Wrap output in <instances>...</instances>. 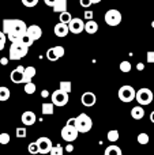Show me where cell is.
Wrapping results in <instances>:
<instances>
[{"label":"cell","mask_w":154,"mask_h":155,"mask_svg":"<svg viewBox=\"0 0 154 155\" xmlns=\"http://www.w3.org/2000/svg\"><path fill=\"white\" fill-rule=\"evenodd\" d=\"M29 52V46H26L25 44H22L19 40H15L11 42L10 52H8V57L11 60H21Z\"/></svg>","instance_id":"obj_1"},{"label":"cell","mask_w":154,"mask_h":155,"mask_svg":"<svg viewBox=\"0 0 154 155\" xmlns=\"http://www.w3.org/2000/svg\"><path fill=\"white\" fill-rule=\"evenodd\" d=\"M26 29H27V25L23 21H21V19H12V25H11V29L7 34V38L12 42L18 37H21L22 34H25Z\"/></svg>","instance_id":"obj_2"},{"label":"cell","mask_w":154,"mask_h":155,"mask_svg":"<svg viewBox=\"0 0 154 155\" xmlns=\"http://www.w3.org/2000/svg\"><path fill=\"white\" fill-rule=\"evenodd\" d=\"M75 127L79 134H86L93 128V120L86 113H81L78 117H75Z\"/></svg>","instance_id":"obj_3"},{"label":"cell","mask_w":154,"mask_h":155,"mask_svg":"<svg viewBox=\"0 0 154 155\" xmlns=\"http://www.w3.org/2000/svg\"><path fill=\"white\" fill-rule=\"evenodd\" d=\"M153 91L150 90V88H141V90H138L135 93V99L138 101L139 105H142V106H146V105H150L153 102Z\"/></svg>","instance_id":"obj_4"},{"label":"cell","mask_w":154,"mask_h":155,"mask_svg":"<svg viewBox=\"0 0 154 155\" xmlns=\"http://www.w3.org/2000/svg\"><path fill=\"white\" fill-rule=\"evenodd\" d=\"M135 88L132 87V86L130 84H124L122 86V87L119 88V93H117V95H119V99L122 102H126V104H128V102L134 101L135 99Z\"/></svg>","instance_id":"obj_5"},{"label":"cell","mask_w":154,"mask_h":155,"mask_svg":"<svg viewBox=\"0 0 154 155\" xmlns=\"http://www.w3.org/2000/svg\"><path fill=\"white\" fill-rule=\"evenodd\" d=\"M62 139L65 140L67 143H71L74 142V140H76V137H78V129H76L75 125H70V124H65L64 127L62 128Z\"/></svg>","instance_id":"obj_6"},{"label":"cell","mask_w":154,"mask_h":155,"mask_svg":"<svg viewBox=\"0 0 154 155\" xmlns=\"http://www.w3.org/2000/svg\"><path fill=\"white\" fill-rule=\"evenodd\" d=\"M104 19H105V23L106 25L115 27V26H117V25L122 22V14H120L119 10H116V8H112V10L106 11Z\"/></svg>","instance_id":"obj_7"},{"label":"cell","mask_w":154,"mask_h":155,"mask_svg":"<svg viewBox=\"0 0 154 155\" xmlns=\"http://www.w3.org/2000/svg\"><path fill=\"white\" fill-rule=\"evenodd\" d=\"M68 93H64V91H62L59 88V90H55L53 93L51 94V101L53 105H56V106L62 107L64 106V105H67L68 102Z\"/></svg>","instance_id":"obj_8"},{"label":"cell","mask_w":154,"mask_h":155,"mask_svg":"<svg viewBox=\"0 0 154 155\" xmlns=\"http://www.w3.org/2000/svg\"><path fill=\"white\" fill-rule=\"evenodd\" d=\"M68 30L74 34H79L85 30V22L81 18H71V21L68 22Z\"/></svg>","instance_id":"obj_9"},{"label":"cell","mask_w":154,"mask_h":155,"mask_svg":"<svg viewBox=\"0 0 154 155\" xmlns=\"http://www.w3.org/2000/svg\"><path fill=\"white\" fill-rule=\"evenodd\" d=\"M37 144H38V150H40V154H49L52 148V140L49 137H45V136H41L37 139Z\"/></svg>","instance_id":"obj_10"},{"label":"cell","mask_w":154,"mask_h":155,"mask_svg":"<svg viewBox=\"0 0 154 155\" xmlns=\"http://www.w3.org/2000/svg\"><path fill=\"white\" fill-rule=\"evenodd\" d=\"M23 71H25V67H22V65H18V67H16L15 70H14L10 74L11 82L15 83V84H21V83L23 82Z\"/></svg>","instance_id":"obj_11"},{"label":"cell","mask_w":154,"mask_h":155,"mask_svg":"<svg viewBox=\"0 0 154 155\" xmlns=\"http://www.w3.org/2000/svg\"><path fill=\"white\" fill-rule=\"evenodd\" d=\"M81 101H82V105L86 107H92L95 105V102H97V98H95V94L94 93H90V91H87V93H83L81 97Z\"/></svg>","instance_id":"obj_12"},{"label":"cell","mask_w":154,"mask_h":155,"mask_svg":"<svg viewBox=\"0 0 154 155\" xmlns=\"http://www.w3.org/2000/svg\"><path fill=\"white\" fill-rule=\"evenodd\" d=\"M26 33L30 35V37H32L33 41L40 40L41 35H42V30H41V27L37 26V25H32V26H27Z\"/></svg>","instance_id":"obj_13"},{"label":"cell","mask_w":154,"mask_h":155,"mask_svg":"<svg viewBox=\"0 0 154 155\" xmlns=\"http://www.w3.org/2000/svg\"><path fill=\"white\" fill-rule=\"evenodd\" d=\"M55 35H57V37L63 38V37H67L68 33H70V30H68V25L67 23H63V22H59V23L55 26Z\"/></svg>","instance_id":"obj_14"},{"label":"cell","mask_w":154,"mask_h":155,"mask_svg":"<svg viewBox=\"0 0 154 155\" xmlns=\"http://www.w3.org/2000/svg\"><path fill=\"white\" fill-rule=\"evenodd\" d=\"M22 123H23V125H33V124L35 123V114L33 112H30V110H27V112H25L23 114H22L21 117Z\"/></svg>","instance_id":"obj_15"},{"label":"cell","mask_w":154,"mask_h":155,"mask_svg":"<svg viewBox=\"0 0 154 155\" xmlns=\"http://www.w3.org/2000/svg\"><path fill=\"white\" fill-rule=\"evenodd\" d=\"M97 30H98L97 22L93 21V19H87V22L85 23V31L87 34H94V33H97Z\"/></svg>","instance_id":"obj_16"},{"label":"cell","mask_w":154,"mask_h":155,"mask_svg":"<svg viewBox=\"0 0 154 155\" xmlns=\"http://www.w3.org/2000/svg\"><path fill=\"white\" fill-rule=\"evenodd\" d=\"M37 71H35L34 67H26L23 71V82L22 83H27V82H32V79L35 76Z\"/></svg>","instance_id":"obj_17"},{"label":"cell","mask_w":154,"mask_h":155,"mask_svg":"<svg viewBox=\"0 0 154 155\" xmlns=\"http://www.w3.org/2000/svg\"><path fill=\"white\" fill-rule=\"evenodd\" d=\"M131 117H132L134 120H141V118L145 117V110H143V107H142V105L131 109Z\"/></svg>","instance_id":"obj_18"},{"label":"cell","mask_w":154,"mask_h":155,"mask_svg":"<svg viewBox=\"0 0 154 155\" xmlns=\"http://www.w3.org/2000/svg\"><path fill=\"white\" fill-rule=\"evenodd\" d=\"M52 8H53L55 12H59V14L62 12V11H65L67 10V0H57Z\"/></svg>","instance_id":"obj_19"},{"label":"cell","mask_w":154,"mask_h":155,"mask_svg":"<svg viewBox=\"0 0 154 155\" xmlns=\"http://www.w3.org/2000/svg\"><path fill=\"white\" fill-rule=\"evenodd\" d=\"M41 110H42V114H53V110H55V105L52 102H44L42 106H41Z\"/></svg>","instance_id":"obj_20"},{"label":"cell","mask_w":154,"mask_h":155,"mask_svg":"<svg viewBox=\"0 0 154 155\" xmlns=\"http://www.w3.org/2000/svg\"><path fill=\"white\" fill-rule=\"evenodd\" d=\"M105 155H122V150H120V147H117L116 144H111L106 147Z\"/></svg>","instance_id":"obj_21"},{"label":"cell","mask_w":154,"mask_h":155,"mask_svg":"<svg viewBox=\"0 0 154 155\" xmlns=\"http://www.w3.org/2000/svg\"><path fill=\"white\" fill-rule=\"evenodd\" d=\"M59 88L62 91H64V93H71V90H72V83L68 82V80H62L59 84Z\"/></svg>","instance_id":"obj_22"},{"label":"cell","mask_w":154,"mask_h":155,"mask_svg":"<svg viewBox=\"0 0 154 155\" xmlns=\"http://www.w3.org/2000/svg\"><path fill=\"white\" fill-rule=\"evenodd\" d=\"M16 40H19L22 44H25V45H26V46H32V44L34 42V41L32 40V37H30V35L27 34V33H25V34H22L21 37H18V38H16Z\"/></svg>","instance_id":"obj_23"},{"label":"cell","mask_w":154,"mask_h":155,"mask_svg":"<svg viewBox=\"0 0 154 155\" xmlns=\"http://www.w3.org/2000/svg\"><path fill=\"white\" fill-rule=\"evenodd\" d=\"M8 98H10V90H8V87H5V86H2V87H0V101L4 102V101H7Z\"/></svg>","instance_id":"obj_24"},{"label":"cell","mask_w":154,"mask_h":155,"mask_svg":"<svg viewBox=\"0 0 154 155\" xmlns=\"http://www.w3.org/2000/svg\"><path fill=\"white\" fill-rule=\"evenodd\" d=\"M106 137H108L109 142L115 143L119 140V131H116V129H111V131L108 132V135H106Z\"/></svg>","instance_id":"obj_25"},{"label":"cell","mask_w":154,"mask_h":155,"mask_svg":"<svg viewBox=\"0 0 154 155\" xmlns=\"http://www.w3.org/2000/svg\"><path fill=\"white\" fill-rule=\"evenodd\" d=\"M71 18H72V16H71V14L68 12L67 10L62 11V12H60V15H59V21L63 22V23H68V22L71 21Z\"/></svg>","instance_id":"obj_26"},{"label":"cell","mask_w":154,"mask_h":155,"mask_svg":"<svg viewBox=\"0 0 154 155\" xmlns=\"http://www.w3.org/2000/svg\"><path fill=\"white\" fill-rule=\"evenodd\" d=\"M119 68H120V71L122 72H124V74H127V72H130L131 71V63L130 61H127V60H124V61H122L120 63V65H119Z\"/></svg>","instance_id":"obj_27"},{"label":"cell","mask_w":154,"mask_h":155,"mask_svg":"<svg viewBox=\"0 0 154 155\" xmlns=\"http://www.w3.org/2000/svg\"><path fill=\"white\" fill-rule=\"evenodd\" d=\"M63 153H64V148H63L60 144L52 146L51 151H49V154H51V155H63Z\"/></svg>","instance_id":"obj_28"},{"label":"cell","mask_w":154,"mask_h":155,"mask_svg":"<svg viewBox=\"0 0 154 155\" xmlns=\"http://www.w3.org/2000/svg\"><path fill=\"white\" fill-rule=\"evenodd\" d=\"M25 93L26 94H34L35 93V84L33 82H27L25 83Z\"/></svg>","instance_id":"obj_29"},{"label":"cell","mask_w":154,"mask_h":155,"mask_svg":"<svg viewBox=\"0 0 154 155\" xmlns=\"http://www.w3.org/2000/svg\"><path fill=\"white\" fill-rule=\"evenodd\" d=\"M46 59H48L49 61H57V60H59V57H57L56 53H55L53 48H49L48 51H46Z\"/></svg>","instance_id":"obj_30"},{"label":"cell","mask_w":154,"mask_h":155,"mask_svg":"<svg viewBox=\"0 0 154 155\" xmlns=\"http://www.w3.org/2000/svg\"><path fill=\"white\" fill-rule=\"evenodd\" d=\"M136 140H138L139 144H147L149 140H150V137H149V135L147 134H139L138 137H136Z\"/></svg>","instance_id":"obj_31"},{"label":"cell","mask_w":154,"mask_h":155,"mask_svg":"<svg viewBox=\"0 0 154 155\" xmlns=\"http://www.w3.org/2000/svg\"><path fill=\"white\" fill-rule=\"evenodd\" d=\"M27 150H29V153L32 154V155H35V154L40 153V150H38V144H37V142L30 143L29 147H27Z\"/></svg>","instance_id":"obj_32"},{"label":"cell","mask_w":154,"mask_h":155,"mask_svg":"<svg viewBox=\"0 0 154 155\" xmlns=\"http://www.w3.org/2000/svg\"><path fill=\"white\" fill-rule=\"evenodd\" d=\"M21 2H22V4H23L25 7L32 8V7H35V5H37L38 0H21Z\"/></svg>","instance_id":"obj_33"},{"label":"cell","mask_w":154,"mask_h":155,"mask_svg":"<svg viewBox=\"0 0 154 155\" xmlns=\"http://www.w3.org/2000/svg\"><path fill=\"white\" fill-rule=\"evenodd\" d=\"M8 143H10V135L0 134V144H8Z\"/></svg>","instance_id":"obj_34"},{"label":"cell","mask_w":154,"mask_h":155,"mask_svg":"<svg viewBox=\"0 0 154 155\" xmlns=\"http://www.w3.org/2000/svg\"><path fill=\"white\" fill-rule=\"evenodd\" d=\"M53 51H55V53H56V56L59 57V59L64 56V48H63V46H53Z\"/></svg>","instance_id":"obj_35"},{"label":"cell","mask_w":154,"mask_h":155,"mask_svg":"<svg viewBox=\"0 0 154 155\" xmlns=\"http://www.w3.org/2000/svg\"><path fill=\"white\" fill-rule=\"evenodd\" d=\"M5 41H7V35H5L3 31H0V51H3V49H4Z\"/></svg>","instance_id":"obj_36"},{"label":"cell","mask_w":154,"mask_h":155,"mask_svg":"<svg viewBox=\"0 0 154 155\" xmlns=\"http://www.w3.org/2000/svg\"><path fill=\"white\" fill-rule=\"evenodd\" d=\"M26 128H16V137H19V139H21V137H26Z\"/></svg>","instance_id":"obj_37"},{"label":"cell","mask_w":154,"mask_h":155,"mask_svg":"<svg viewBox=\"0 0 154 155\" xmlns=\"http://www.w3.org/2000/svg\"><path fill=\"white\" fill-rule=\"evenodd\" d=\"M146 60L150 64H154V51H149L146 53Z\"/></svg>","instance_id":"obj_38"},{"label":"cell","mask_w":154,"mask_h":155,"mask_svg":"<svg viewBox=\"0 0 154 155\" xmlns=\"http://www.w3.org/2000/svg\"><path fill=\"white\" fill-rule=\"evenodd\" d=\"M79 3L83 8H89L92 5V0H79Z\"/></svg>","instance_id":"obj_39"},{"label":"cell","mask_w":154,"mask_h":155,"mask_svg":"<svg viewBox=\"0 0 154 155\" xmlns=\"http://www.w3.org/2000/svg\"><path fill=\"white\" fill-rule=\"evenodd\" d=\"M56 2H57V0H44V3H45L46 5H49V7H53V4Z\"/></svg>","instance_id":"obj_40"},{"label":"cell","mask_w":154,"mask_h":155,"mask_svg":"<svg viewBox=\"0 0 154 155\" xmlns=\"http://www.w3.org/2000/svg\"><path fill=\"white\" fill-rule=\"evenodd\" d=\"M85 18L86 19H93V11H86V12H85Z\"/></svg>","instance_id":"obj_41"},{"label":"cell","mask_w":154,"mask_h":155,"mask_svg":"<svg viewBox=\"0 0 154 155\" xmlns=\"http://www.w3.org/2000/svg\"><path fill=\"white\" fill-rule=\"evenodd\" d=\"M64 150L67 151V153H72V151H74V146H72V144H67Z\"/></svg>","instance_id":"obj_42"},{"label":"cell","mask_w":154,"mask_h":155,"mask_svg":"<svg viewBox=\"0 0 154 155\" xmlns=\"http://www.w3.org/2000/svg\"><path fill=\"white\" fill-rule=\"evenodd\" d=\"M0 64H2V65H7L8 64V59H7V57H2V59H0Z\"/></svg>","instance_id":"obj_43"},{"label":"cell","mask_w":154,"mask_h":155,"mask_svg":"<svg viewBox=\"0 0 154 155\" xmlns=\"http://www.w3.org/2000/svg\"><path fill=\"white\" fill-rule=\"evenodd\" d=\"M136 70H138V71H143L145 70V64H143V63H138V64H136Z\"/></svg>","instance_id":"obj_44"},{"label":"cell","mask_w":154,"mask_h":155,"mask_svg":"<svg viewBox=\"0 0 154 155\" xmlns=\"http://www.w3.org/2000/svg\"><path fill=\"white\" fill-rule=\"evenodd\" d=\"M48 95H49V93H48V91H46V90H44L42 93H41V97H42V98H46V97H48Z\"/></svg>","instance_id":"obj_45"},{"label":"cell","mask_w":154,"mask_h":155,"mask_svg":"<svg viewBox=\"0 0 154 155\" xmlns=\"http://www.w3.org/2000/svg\"><path fill=\"white\" fill-rule=\"evenodd\" d=\"M67 124H70V125H75V118H70V120L67 121Z\"/></svg>","instance_id":"obj_46"},{"label":"cell","mask_w":154,"mask_h":155,"mask_svg":"<svg viewBox=\"0 0 154 155\" xmlns=\"http://www.w3.org/2000/svg\"><path fill=\"white\" fill-rule=\"evenodd\" d=\"M150 121H152V123L154 124V110H153L152 113H150Z\"/></svg>","instance_id":"obj_47"},{"label":"cell","mask_w":154,"mask_h":155,"mask_svg":"<svg viewBox=\"0 0 154 155\" xmlns=\"http://www.w3.org/2000/svg\"><path fill=\"white\" fill-rule=\"evenodd\" d=\"M101 0H92V4H97V3H100Z\"/></svg>","instance_id":"obj_48"},{"label":"cell","mask_w":154,"mask_h":155,"mask_svg":"<svg viewBox=\"0 0 154 155\" xmlns=\"http://www.w3.org/2000/svg\"><path fill=\"white\" fill-rule=\"evenodd\" d=\"M152 26H153V29H154V21L152 22Z\"/></svg>","instance_id":"obj_49"}]
</instances>
